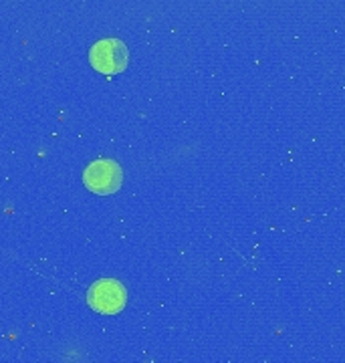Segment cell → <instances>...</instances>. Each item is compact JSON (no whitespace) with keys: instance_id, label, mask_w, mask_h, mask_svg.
I'll return each instance as SVG.
<instances>
[{"instance_id":"2","label":"cell","mask_w":345,"mask_h":363,"mask_svg":"<svg viewBox=\"0 0 345 363\" xmlns=\"http://www.w3.org/2000/svg\"><path fill=\"white\" fill-rule=\"evenodd\" d=\"M124 180L121 166L114 160H95L83 172V184L95 194H114Z\"/></svg>"},{"instance_id":"3","label":"cell","mask_w":345,"mask_h":363,"mask_svg":"<svg viewBox=\"0 0 345 363\" xmlns=\"http://www.w3.org/2000/svg\"><path fill=\"white\" fill-rule=\"evenodd\" d=\"M87 301L93 311L102 313V315H117L128 303V293L119 281L102 279L91 285Z\"/></svg>"},{"instance_id":"1","label":"cell","mask_w":345,"mask_h":363,"mask_svg":"<svg viewBox=\"0 0 345 363\" xmlns=\"http://www.w3.org/2000/svg\"><path fill=\"white\" fill-rule=\"evenodd\" d=\"M89 61L95 71L103 75H115L128 67L129 51L119 39H103L91 47Z\"/></svg>"}]
</instances>
